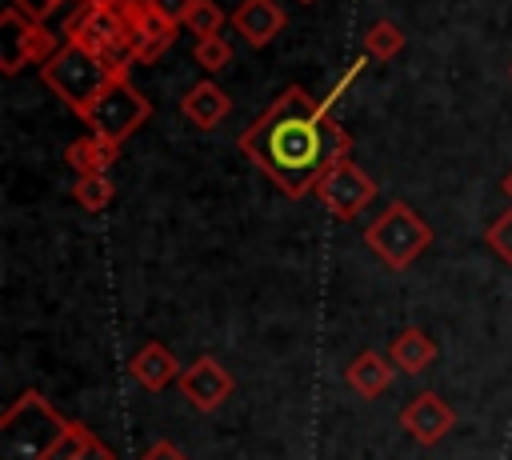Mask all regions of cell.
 I'll list each match as a JSON object with an SVG mask.
<instances>
[{"label":"cell","mask_w":512,"mask_h":460,"mask_svg":"<svg viewBox=\"0 0 512 460\" xmlns=\"http://www.w3.org/2000/svg\"><path fill=\"white\" fill-rule=\"evenodd\" d=\"M324 112H328L324 100L308 96L300 84H288L240 132V152L260 172H268V180L292 200L304 192H316V180L328 168Z\"/></svg>","instance_id":"6da1fadb"},{"label":"cell","mask_w":512,"mask_h":460,"mask_svg":"<svg viewBox=\"0 0 512 460\" xmlns=\"http://www.w3.org/2000/svg\"><path fill=\"white\" fill-rule=\"evenodd\" d=\"M0 460H116V452L40 392H24L0 416Z\"/></svg>","instance_id":"7a4b0ae2"},{"label":"cell","mask_w":512,"mask_h":460,"mask_svg":"<svg viewBox=\"0 0 512 460\" xmlns=\"http://www.w3.org/2000/svg\"><path fill=\"white\" fill-rule=\"evenodd\" d=\"M148 12V0H80L64 40L96 56L112 76H128L136 64V28Z\"/></svg>","instance_id":"3957f363"},{"label":"cell","mask_w":512,"mask_h":460,"mask_svg":"<svg viewBox=\"0 0 512 460\" xmlns=\"http://www.w3.org/2000/svg\"><path fill=\"white\" fill-rule=\"evenodd\" d=\"M364 244L372 248V256L392 268V272H404L408 264H416L424 256V248L432 244V228L428 220L404 204V200H392L384 204V212L364 228Z\"/></svg>","instance_id":"277c9868"},{"label":"cell","mask_w":512,"mask_h":460,"mask_svg":"<svg viewBox=\"0 0 512 460\" xmlns=\"http://www.w3.org/2000/svg\"><path fill=\"white\" fill-rule=\"evenodd\" d=\"M40 80L52 88V96H60L76 116H84L88 108H92V100L116 80L96 56H88L84 48H76V44H60V52L48 60V64H40Z\"/></svg>","instance_id":"5b68a950"},{"label":"cell","mask_w":512,"mask_h":460,"mask_svg":"<svg viewBox=\"0 0 512 460\" xmlns=\"http://www.w3.org/2000/svg\"><path fill=\"white\" fill-rule=\"evenodd\" d=\"M148 116H152L148 96H144L128 76H116V80L92 100V108H88L80 120L88 124V132H96V136H104V140H112V144H124Z\"/></svg>","instance_id":"8992f818"},{"label":"cell","mask_w":512,"mask_h":460,"mask_svg":"<svg viewBox=\"0 0 512 460\" xmlns=\"http://www.w3.org/2000/svg\"><path fill=\"white\" fill-rule=\"evenodd\" d=\"M56 52L60 44L40 20H28L12 4L4 8L0 16V72L4 76H16L24 64H48Z\"/></svg>","instance_id":"52a82bcc"},{"label":"cell","mask_w":512,"mask_h":460,"mask_svg":"<svg viewBox=\"0 0 512 460\" xmlns=\"http://www.w3.org/2000/svg\"><path fill=\"white\" fill-rule=\"evenodd\" d=\"M316 200L324 204V212H332L336 220H352L356 212H364L372 200H376V180L352 164V160H340V164H328L316 180Z\"/></svg>","instance_id":"ba28073f"},{"label":"cell","mask_w":512,"mask_h":460,"mask_svg":"<svg viewBox=\"0 0 512 460\" xmlns=\"http://www.w3.org/2000/svg\"><path fill=\"white\" fill-rule=\"evenodd\" d=\"M400 428L416 440V444H424V448H432V444H440L448 432H452V424H456V412H452V404L440 396V392H416V396H408L404 404H400Z\"/></svg>","instance_id":"9c48e42d"},{"label":"cell","mask_w":512,"mask_h":460,"mask_svg":"<svg viewBox=\"0 0 512 460\" xmlns=\"http://www.w3.org/2000/svg\"><path fill=\"white\" fill-rule=\"evenodd\" d=\"M176 388H180V396H184L196 412H216V408L232 396L236 380H232V372H228L216 356H200V360H192V364L180 372Z\"/></svg>","instance_id":"30bf717a"},{"label":"cell","mask_w":512,"mask_h":460,"mask_svg":"<svg viewBox=\"0 0 512 460\" xmlns=\"http://www.w3.org/2000/svg\"><path fill=\"white\" fill-rule=\"evenodd\" d=\"M128 372H132V380L144 388V392H164L168 384H176L180 380V360L172 356V348H164L160 340H148V344H140L132 356H128Z\"/></svg>","instance_id":"8fae6325"},{"label":"cell","mask_w":512,"mask_h":460,"mask_svg":"<svg viewBox=\"0 0 512 460\" xmlns=\"http://www.w3.org/2000/svg\"><path fill=\"white\" fill-rule=\"evenodd\" d=\"M228 24L236 28V36H244L252 48H264L280 36L284 28V8L276 0H240L228 16Z\"/></svg>","instance_id":"7c38bea8"},{"label":"cell","mask_w":512,"mask_h":460,"mask_svg":"<svg viewBox=\"0 0 512 460\" xmlns=\"http://www.w3.org/2000/svg\"><path fill=\"white\" fill-rule=\"evenodd\" d=\"M180 112H184V120H188L192 128L212 132V128L232 112V100H228V92H224L216 80H196V84L180 96Z\"/></svg>","instance_id":"4fadbf2b"},{"label":"cell","mask_w":512,"mask_h":460,"mask_svg":"<svg viewBox=\"0 0 512 460\" xmlns=\"http://www.w3.org/2000/svg\"><path fill=\"white\" fill-rule=\"evenodd\" d=\"M396 364L392 360H384L376 348H364L360 356H352L348 360V368H344V380H348V388L356 392V396H364V400H376V396H384L388 388H392V372Z\"/></svg>","instance_id":"5bb4252c"},{"label":"cell","mask_w":512,"mask_h":460,"mask_svg":"<svg viewBox=\"0 0 512 460\" xmlns=\"http://www.w3.org/2000/svg\"><path fill=\"white\" fill-rule=\"evenodd\" d=\"M64 160H68V168L76 176H104L120 160V144H112V140H104L96 132H84L64 148Z\"/></svg>","instance_id":"9a60e30c"},{"label":"cell","mask_w":512,"mask_h":460,"mask_svg":"<svg viewBox=\"0 0 512 460\" xmlns=\"http://www.w3.org/2000/svg\"><path fill=\"white\" fill-rule=\"evenodd\" d=\"M388 360H392L404 376H420V372H428L432 360H436V340H432L424 328H404V332H396V340H392V348H388Z\"/></svg>","instance_id":"2e32d148"},{"label":"cell","mask_w":512,"mask_h":460,"mask_svg":"<svg viewBox=\"0 0 512 460\" xmlns=\"http://www.w3.org/2000/svg\"><path fill=\"white\" fill-rule=\"evenodd\" d=\"M176 28H180V24H172V20H164V16H156V12L148 8V12L140 16V28H136V64H156V60L172 48Z\"/></svg>","instance_id":"e0dca14e"},{"label":"cell","mask_w":512,"mask_h":460,"mask_svg":"<svg viewBox=\"0 0 512 460\" xmlns=\"http://www.w3.org/2000/svg\"><path fill=\"white\" fill-rule=\"evenodd\" d=\"M404 52V28L396 20H376L368 32H364V56L368 60H392Z\"/></svg>","instance_id":"ac0fdd59"},{"label":"cell","mask_w":512,"mask_h":460,"mask_svg":"<svg viewBox=\"0 0 512 460\" xmlns=\"http://www.w3.org/2000/svg\"><path fill=\"white\" fill-rule=\"evenodd\" d=\"M112 196H116V184L108 180V172H104V176H80V180L72 184V200H76L84 212H104V208L112 204Z\"/></svg>","instance_id":"d6986e66"},{"label":"cell","mask_w":512,"mask_h":460,"mask_svg":"<svg viewBox=\"0 0 512 460\" xmlns=\"http://www.w3.org/2000/svg\"><path fill=\"white\" fill-rule=\"evenodd\" d=\"M192 60H196L204 72H224V68L232 64V44H228V36L220 32V36L196 40V44H192Z\"/></svg>","instance_id":"ffe728a7"},{"label":"cell","mask_w":512,"mask_h":460,"mask_svg":"<svg viewBox=\"0 0 512 460\" xmlns=\"http://www.w3.org/2000/svg\"><path fill=\"white\" fill-rule=\"evenodd\" d=\"M184 28H188L196 40L220 36V32H224V12H220L212 0H196L192 12H188V20H184Z\"/></svg>","instance_id":"44dd1931"},{"label":"cell","mask_w":512,"mask_h":460,"mask_svg":"<svg viewBox=\"0 0 512 460\" xmlns=\"http://www.w3.org/2000/svg\"><path fill=\"white\" fill-rule=\"evenodd\" d=\"M484 240H488V248H492L504 264H512V208H508V212H500V216L488 224Z\"/></svg>","instance_id":"7402d4cb"},{"label":"cell","mask_w":512,"mask_h":460,"mask_svg":"<svg viewBox=\"0 0 512 460\" xmlns=\"http://www.w3.org/2000/svg\"><path fill=\"white\" fill-rule=\"evenodd\" d=\"M192 4H196V0H148V8H152L156 16H164V20L180 24V28H184V20H188Z\"/></svg>","instance_id":"603a6c76"},{"label":"cell","mask_w":512,"mask_h":460,"mask_svg":"<svg viewBox=\"0 0 512 460\" xmlns=\"http://www.w3.org/2000/svg\"><path fill=\"white\" fill-rule=\"evenodd\" d=\"M8 4H12L16 12H24L28 20H40V24L56 12V8H52V0H8Z\"/></svg>","instance_id":"cb8c5ba5"},{"label":"cell","mask_w":512,"mask_h":460,"mask_svg":"<svg viewBox=\"0 0 512 460\" xmlns=\"http://www.w3.org/2000/svg\"><path fill=\"white\" fill-rule=\"evenodd\" d=\"M140 460H188V456H184L176 444H168V440H156V444H152V448H148Z\"/></svg>","instance_id":"d4e9b609"},{"label":"cell","mask_w":512,"mask_h":460,"mask_svg":"<svg viewBox=\"0 0 512 460\" xmlns=\"http://www.w3.org/2000/svg\"><path fill=\"white\" fill-rule=\"evenodd\" d=\"M500 188H504V196H508V200H512V168H508V172H504V180H500Z\"/></svg>","instance_id":"484cf974"},{"label":"cell","mask_w":512,"mask_h":460,"mask_svg":"<svg viewBox=\"0 0 512 460\" xmlns=\"http://www.w3.org/2000/svg\"><path fill=\"white\" fill-rule=\"evenodd\" d=\"M60 4H68V0H52V8H60ZM76 4H80V0H76Z\"/></svg>","instance_id":"4316f807"},{"label":"cell","mask_w":512,"mask_h":460,"mask_svg":"<svg viewBox=\"0 0 512 460\" xmlns=\"http://www.w3.org/2000/svg\"><path fill=\"white\" fill-rule=\"evenodd\" d=\"M300 4H316V0H300Z\"/></svg>","instance_id":"83f0119b"}]
</instances>
